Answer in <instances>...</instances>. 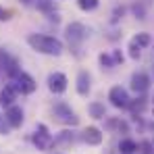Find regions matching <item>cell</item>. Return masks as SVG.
Wrapping results in <instances>:
<instances>
[{"label":"cell","instance_id":"9a60e30c","mask_svg":"<svg viewBox=\"0 0 154 154\" xmlns=\"http://www.w3.org/2000/svg\"><path fill=\"white\" fill-rule=\"evenodd\" d=\"M75 142V133L71 129H63L56 137H54V146H71Z\"/></svg>","mask_w":154,"mask_h":154},{"label":"cell","instance_id":"4316f807","mask_svg":"<svg viewBox=\"0 0 154 154\" xmlns=\"http://www.w3.org/2000/svg\"><path fill=\"white\" fill-rule=\"evenodd\" d=\"M117 133H125V135L129 133V123L125 121V119H121V117H119V125H117Z\"/></svg>","mask_w":154,"mask_h":154},{"label":"cell","instance_id":"9c48e42d","mask_svg":"<svg viewBox=\"0 0 154 154\" xmlns=\"http://www.w3.org/2000/svg\"><path fill=\"white\" fill-rule=\"evenodd\" d=\"M23 108L21 106H17V104H13V106H8L6 108V112H4V121L8 123V127L11 129H17L23 125Z\"/></svg>","mask_w":154,"mask_h":154},{"label":"cell","instance_id":"277c9868","mask_svg":"<svg viewBox=\"0 0 154 154\" xmlns=\"http://www.w3.org/2000/svg\"><path fill=\"white\" fill-rule=\"evenodd\" d=\"M31 142H33V146H35L38 150H42V152L50 150L52 146H54V137H52V133L48 131V127H46L44 123H40V125L35 127L33 135H31Z\"/></svg>","mask_w":154,"mask_h":154},{"label":"cell","instance_id":"d4e9b609","mask_svg":"<svg viewBox=\"0 0 154 154\" xmlns=\"http://www.w3.org/2000/svg\"><path fill=\"white\" fill-rule=\"evenodd\" d=\"M137 154H154V148L150 144V140H142L137 144Z\"/></svg>","mask_w":154,"mask_h":154},{"label":"cell","instance_id":"d6986e66","mask_svg":"<svg viewBox=\"0 0 154 154\" xmlns=\"http://www.w3.org/2000/svg\"><path fill=\"white\" fill-rule=\"evenodd\" d=\"M131 13H133V17H135V19L144 21V19H146V4H144V2H140V0H137V2H133V4H131Z\"/></svg>","mask_w":154,"mask_h":154},{"label":"cell","instance_id":"3957f363","mask_svg":"<svg viewBox=\"0 0 154 154\" xmlns=\"http://www.w3.org/2000/svg\"><path fill=\"white\" fill-rule=\"evenodd\" d=\"M52 117H54V121H58V123H63L67 127H77L79 125L77 112L67 102H60V100L52 104Z\"/></svg>","mask_w":154,"mask_h":154},{"label":"cell","instance_id":"603a6c76","mask_svg":"<svg viewBox=\"0 0 154 154\" xmlns=\"http://www.w3.org/2000/svg\"><path fill=\"white\" fill-rule=\"evenodd\" d=\"M100 4V0H77V6L81 11H96Z\"/></svg>","mask_w":154,"mask_h":154},{"label":"cell","instance_id":"4dcf8cb0","mask_svg":"<svg viewBox=\"0 0 154 154\" xmlns=\"http://www.w3.org/2000/svg\"><path fill=\"white\" fill-rule=\"evenodd\" d=\"M23 6H33V0H19Z\"/></svg>","mask_w":154,"mask_h":154},{"label":"cell","instance_id":"30bf717a","mask_svg":"<svg viewBox=\"0 0 154 154\" xmlns=\"http://www.w3.org/2000/svg\"><path fill=\"white\" fill-rule=\"evenodd\" d=\"M75 90L79 96H88L90 92H92V75L85 71V69H81L79 73H77V79H75Z\"/></svg>","mask_w":154,"mask_h":154},{"label":"cell","instance_id":"7c38bea8","mask_svg":"<svg viewBox=\"0 0 154 154\" xmlns=\"http://www.w3.org/2000/svg\"><path fill=\"white\" fill-rule=\"evenodd\" d=\"M19 98V94H17V90H15V85L8 81V83H4V88L0 90V104L4 106V108H8V106H13L15 100Z\"/></svg>","mask_w":154,"mask_h":154},{"label":"cell","instance_id":"44dd1931","mask_svg":"<svg viewBox=\"0 0 154 154\" xmlns=\"http://www.w3.org/2000/svg\"><path fill=\"white\" fill-rule=\"evenodd\" d=\"M127 54H129V58H131V60H140V56H142V48L131 40V42L127 44Z\"/></svg>","mask_w":154,"mask_h":154},{"label":"cell","instance_id":"7a4b0ae2","mask_svg":"<svg viewBox=\"0 0 154 154\" xmlns=\"http://www.w3.org/2000/svg\"><path fill=\"white\" fill-rule=\"evenodd\" d=\"M65 35H67L69 48H71V50H73V54L79 58V56H81L79 48H81L83 40L88 38V29H85V25H83V23H79V21H71L69 25L65 27Z\"/></svg>","mask_w":154,"mask_h":154},{"label":"cell","instance_id":"cb8c5ba5","mask_svg":"<svg viewBox=\"0 0 154 154\" xmlns=\"http://www.w3.org/2000/svg\"><path fill=\"white\" fill-rule=\"evenodd\" d=\"M123 15H125V6H121V4H119V6H115V8H112V15H110V23H112V25H117V23L123 19Z\"/></svg>","mask_w":154,"mask_h":154},{"label":"cell","instance_id":"52a82bcc","mask_svg":"<svg viewBox=\"0 0 154 154\" xmlns=\"http://www.w3.org/2000/svg\"><path fill=\"white\" fill-rule=\"evenodd\" d=\"M131 90L140 96V94H146L148 90H150V83H152V79L150 75L146 73V71H135L133 75H131Z\"/></svg>","mask_w":154,"mask_h":154},{"label":"cell","instance_id":"836d02e7","mask_svg":"<svg viewBox=\"0 0 154 154\" xmlns=\"http://www.w3.org/2000/svg\"><path fill=\"white\" fill-rule=\"evenodd\" d=\"M150 144H152V148H154V140H152V142H150Z\"/></svg>","mask_w":154,"mask_h":154},{"label":"cell","instance_id":"1f68e13d","mask_svg":"<svg viewBox=\"0 0 154 154\" xmlns=\"http://www.w3.org/2000/svg\"><path fill=\"white\" fill-rule=\"evenodd\" d=\"M150 67H152V77H154V60H152V65H150Z\"/></svg>","mask_w":154,"mask_h":154},{"label":"cell","instance_id":"8fae6325","mask_svg":"<svg viewBox=\"0 0 154 154\" xmlns=\"http://www.w3.org/2000/svg\"><path fill=\"white\" fill-rule=\"evenodd\" d=\"M81 137H83V142H85L88 146H100L104 135H102V129H98V127H94V125H90V127L83 129Z\"/></svg>","mask_w":154,"mask_h":154},{"label":"cell","instance_id":"ac0fdd59","mask_svg":"<svg viewBox=\"0 0 154 154\" xmlns=\"http://www.w3.org/2000/svg\"><path fill=\"white\" fill-rule=\"evenodd\" d=\"M33 6H35L38 11H42L44 15L56 13V2H54V0H33Z\"/></svg>","mask_w":154,"mask_h":154},{"label":"cell","instance_id":"ba28073f","mask_svg":"<svg viewBox=\"0 0 154 154\" xmlns=\"http://www.w3.org/2000/svg\"><path fill=\"white\" fill-rule=\"evenodd\" d=\"M108 100H110V104L115 106V108H127L129 104V94L125 88H121V85H112L110 88V92H108Z\"/></svg>","mask_w":154,"mask_h":154},{"label":"cell","instance_id":"5b68a950","mask_svg":"<svg viewBox=\"0 0 154 154\" xmlns=\"http://www.w3.org/2000/svg\"><path fill=\"white\" fill-rule=\"evenodd\" d=\"M11 83L15 85L17 94H21V96H29V94H33V92H35V88H38L35 79L29 75V73H25V71H21V73L15 77Z\"/></svg>","mask_w":154,"mask_h":154},{"label":"cell","instance_id":"f1b7e54d","mask_svg":"<svg viewBox=\"0 0 154 154\" xmlns=\"http://www.w3.org/2000/svg\"><path fill=\"white\" fill-rule=\"evenodd\" d=\"M11 19H13V13L11 11H4L0 6V21H11Z\"/></svg>","mask_w":154,"mask_h":154},{"label":"cell","instance_id":"484cf974","mask_svg":"<svg viewBox=\"0 0 154 154\" xmlns=\"http://www.w3.org/2000/svg\"><path fill=\"white\" fill-rule=\"evenodd\" d=\"M110 58H112L115 67L123 65V60H125V56H123V52H121V50H112V52H110Z\"/></svg>","mask_w":154,"mask_h":154},{"label":"cell","instance_id":"ffe728a7","mask_svg":"<svg viewBox=\"0 0 154 154\" xmlns=\"http://www.w3.org/2000/svg\"><path fill=\"white\" fill-rule=\"evenodd\" d=\"M133 42H135V44H137L140 48H146V46H150V44H152V38H150V33L142 31V33H135Z\"/></svg>","mask_w":154,"mask_h":154},{"label":"cell","instance_id":"7402d4cb","mask_svg":"<svg viewBox=\"0 0 154 154\" xmlns=\"http://www.w3.org/2000/svg\"><path fill=\"white\" fill-rule=\"evenodd\" d=\"M98 63H100L102 69H112V67H115V63H112V58H110V52H100V54H98Z\"/></svg>","mask_w":154,"mask_h":154},{"label":"cell","instance_id":"6da1fadb","mask_svg":"<svg viewBox=\"0 0 154 154\" xmlns=\"http://www.w3.org/2000/svg\"><path fill=\"white\" fill-rule=\"evenodd\" d=\"M27 44L40 54H46V56H60L65 46L58 38L54 35H46V33H29L27 35Z\"/></svg>","mask_w":154,"mask_h":154},{"label":"cell","instance_id":"f546056e","mask_svg":"<svg viewBox=\"0 0 154 154\" xmlns=\"http://www.w3.org/2000/svg\"><path fill=\"white\" fill-rule=\"evenodd\" d=\"M48 21H54V23H58V21H60L58 13H50V15H48Z\"/></svg>","mask_w":154,"mask_h":154},{"label":"cell","instance_id":"d6a6232c","mask_svg":"<svg viewBox=\"0 0 154 154\" xmlns=\"http://www.w3.org/2000/svg\"><path fill=\"white\" fill-rule=\"evenodd\" d=\"M152 112H154V98H152Z\"/></svg>","mask_w":154,"mask_h":154},{"label":"cell","instance_id":"5bb4252c","mask_svg":"<svg viewBox=\"0 0 154 154\" xmlns=\"http://www.w3.org/2000/svg\"><path fill=\"white\" fill-rule=\"evenodd\" d=\"M13 60H15V58H13L8 52L0 48V79H4V77L8 75V69H11Z\"/></svg>","mask_w":154,"mask_h":154},{"label":"cell","instance_id":"4fadbf2b","mask_svg":"<svg viewBox=\"0 0 154 154\" xmlns=\"http://www.w3.org/2000/svg\"><path fill=\"white\" fill-rule=\"evenodd\" d=\"M146 106H148V98H146V94H140V96L131 98L129 104H127L131 117H142V112L146 110Z\"/></svg>","mask_w":154,"mask_h":154},{"label":"cell","instance_id":"2e32d148","mask_svg":"<svg viewBox=\"0 0 154 154\" xmlns=\"http://www.w3.org/2000/svg\"><path fill=\"white\" fill-rule=\"evenodd\" d=\"M119 152L121 154H135L137 152V142L131 137H123L119 142Z\"/></svg>","mask_w":154,"mask_h":154},{"label":"cell","instance_id":"83f0119b","mask_svg":"<svg viewBox=\"0 0 154 154\" xmlns=\"http://www.w3.org/2000/svg\"><path fill=\"white\" fill-rule=\"evenodd\" d=\"M117 125H119V119H106L104 121V129H108V131H117Z\"/></svg>","mask_w":154,"mask_h":154},{"label":"cell","instance_id":"e0dca14e","mask_svg":"<svg viewBox=\"0 0 154 154\" xmlns=\"http://www.w3.org/2000/svg\"><path fill=\"white\" fill-rule=\"evenodd\" d=\"M88 112L94 119H106V108L102 102H90L88 104Z\"/></svg>","mask_w":154,"mask_h":154},{"label":"cell","instance_id":"8992f818","mask_svg":"<svg viewBox=\"0 0 154 154\" xmlns=\"http://www.w3.org/2000/svg\"><path fill=\"white\" fill-rule=\"evenodd\" d=\"M46 83H48V90H50L54 96H60V94H65V92H67V83H69V79H67L65 73L54 71V73L48 75Z\"/></svg>","mask_w":154,"mask_h":154}]
</instances>
